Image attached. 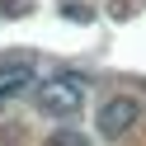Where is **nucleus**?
I'll list each match as a JSON object with an SVG mask.
<instances>
[{"mask_svg": "<svg viewBox=\"0 0 146 146\" xmlns=\"http://www.w3.org/2000/svg\"><path fill=\"white\" fill-rule=\"evenodd\" d=\"M80 104H85V80L80 76H52V80H42L33 90V108L47 113V118H61V123L76 118Z\"/></svg>", "mask_w": 146, "mask_h": 146, "instance_id": "nucleus-1", "label": "nucleus"}, {"mask_svg": "<svg viewBox=\"0 0 146 146\" xmlns=\"http://www.w3.org/2000/svg\"><path fill=\"white\" fill-rule=\"evenodd\" d=\"M132 123H141V104H137L132 94H113V99H104V104H99V113H94V127H99V137H104V141L127 137V132H132Z\"/></svg>", "mask_w": 146, "mask_h": 146, "instance_id": "nucleus-2", "label": "nucleus"}, {"mask_svg": "<svg viewBox=\"0 0 146 146\" xmlns=\"http://www.w3.org/2000/svg\"><path fill=\"white\" fill-rule=\"evenodd\" d=\"M29 85H38V61L33 57H5L0 61V99L24 94Z\"/></svg>", "mask_w": 146, "mask_h": 146, "instance_id": "nucleus-3", "label": "nucleus"}, {"mask_svg": "<svg viewBox=\"0 0 146 146\" xmlns=\"http://www.w3.org/2000/svg\"><path fill=\"white\" fill-rule=\"evenodd\" d=\"M42 146H90V137H85V132H76V127H57V132H52Z\"/></svg>", "mask_w": 146, "mask_h": 146, "instance_id": "nucleus-4", "label": "nucleus"}, {"mask_svg": "<svg viewBox=\"0 0 146 146\" xmlns=\"http://www.w3.org/2000/svg\"><path fill=\"white\" fill-rule=\"evenodd\" d=\"M0 14H5V19H14V14H24V0H0Z\"/></svg>", "mask_w": 146, "mask_h": 146, "instance_id": "nucleus-5", "label": "nucleus"}, {"mask_svg": "<svg viewBox=\"0 0 146 146\" xmlns=\"http://www.w3.org/2000/svg\"><path fill=\"white\" fill-rule=\"evenodd\" d=\"M61 14H71V19H76V24H90V10H85V5H66V10H61Z\"/></svg>", "mask_w": 146, "mask_h": 146, "instance_id": "nucleus-6", "label": "nucleus"}]
</instances>
